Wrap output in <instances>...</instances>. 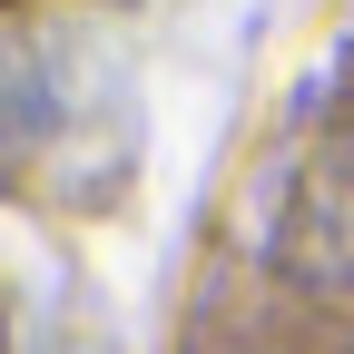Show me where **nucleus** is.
Segmentation results:
<instances>
[{
	"instance_id": "f257e3e1",
	"label": "nucleus",
	"mask_w": 354,
	"mask_h": 354,
	"mask_svg": "<svg viewBox=\"0 0 354 354\" xmlns=\"http://www.w3.org/2000/svg\"><path fill=\"white\" fill-rule=\"evenodd\" d=\"M138 167V88L118 30L88 10L0 0V187L30 207H99Z\"/></svg>"
},
{
	"instance_id": "f03ea898",
	"label": "nucleus",
	"mask_w": 354,
	"mask_h": 354,
	"mask_svg": "<svg viewBox=\"0 0 354 354\" xmlns=\"http://www.w3.org/2000/svg\"><path fill=\"white\" fill-rule=\"evenodd\" d=\"M266 256L325 295H354V59L315 88V109L286 138V177L266 197Z\"/></svg>"
}]
</instances>
